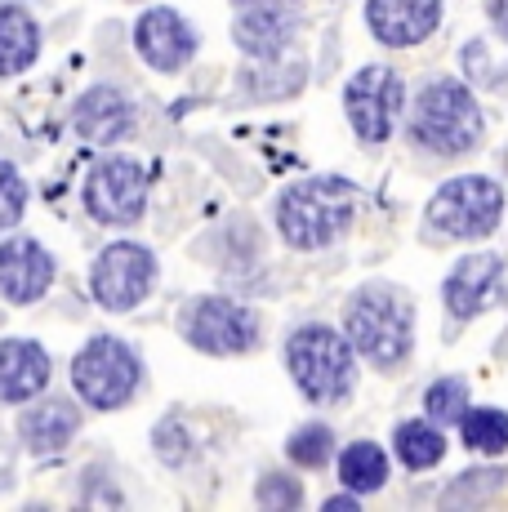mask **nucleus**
<instances>
[{
  "label": "nucleus",
  "mask_w": 508,
  "mask_h": 512,
  "mask_svg": "<svg viewBox=\"0 0 508 512\" xmlns=\"http://www.w3.org/2000/svg\"><path fill=\"white\" fill-rule=\"evenodd\" d=\"M344 334L353 352H361L366 361L397 366L410 357V343H415V308L397 285H361L348 299Z\"/></svg>",
  "instance_id": "f257e3e1"
},
{
  "label": "nucleus",
  "mask_w": 508,
  "mask_h": 512,
  "mask_svg": "<svg viewBox=\"0 0 508 512\" xmlns=\"http://www.w3.org/2000/svg\"><path fill=\"white\" fill-rule=\"evenodd\" d=\"M353 183L344 179H308L281 192L277 201V228L286 245L295 250H326L353 223Z\"/></svg>",
  "instance_id": "f03ea898"
},
{
  "label": "nucleus",
  "mask_w": 508,
  "mask_h": 512,
  "mask_svg": "<svg viewBox=\"0 0 508 512\" xmlns=\"http://www.w3.org/2000/svg\"><path fill=\"white\" fill-rule=\"evenodd\" d=\"M482 130H486V121H482L477 98L468 94V85L451 81V76L424 85V94L415 98L410 139L424 147V152L442 156V161H455V156L473 152V147L482 143Z\"/></svg>",
  "instance_id": "7ed1b4c3"
},
{
  "label": "nucleus",
  "mask_w": 508,
  "mask_h": 512,
  "mask_svg": "<svg viewBox=\"0 0 508 512\" xmlns=\"http://www.w3.org/2000/svg\"><path fill=\"white\" fill-rule=\"evenodd\" d=\"M286 366L295 374L299 392L317 406H335L353 392L357 379V361H353V343L348 334L308 321L286 339Z\"/></svg>",
  "instance_id": "20e7f679"
},
{
  "label": "nucleus",
  "mask_w": 508,
  "mask_h": 512,
  "mask_svg": "<svg viewBox=\"0 0 508 512\" xmlns=\"http://www.w3.org/2000/svg\"><path fill=\"white\" fill-rule=\"evenodd\" d=\"M500 214H504L500 183L486 179V174H464V179L437 187V196L424 210V223L442 241H477V236H491L500 228Z\"/></svg>",
  "instance_id": "39448f33"
},
{
  "label": "nucleus",
  "mask_w": 508,
  "mask_h": 512,
  "mask_svg": "<svg viewBox=\"0 0 508 512\" xmlns=\"http://www.w3.org/2000/svg\"><path fill=\"white\" fill-rule=\"evenodd\" d=\"M139 379L143 366L134 357V348L112 339V334H94L72 357V388L94 410H121L139 392Z\"/></svg>",
  "instance_id": "423d86ee"
},
{
  "label": "nucleus",
  "mask_w": 508,
  "mask_h": 512,
  "mask_svg": "<svg viewBox=\"0 0 508 512\" xmlns=\"http://www.w3.org/2000/svg\"><path fill=\"white\" fill-rule=\"evenodd\" d=\"M183 339L205 357H241V352L259 348V317L241 308L237 299L205 294L183 312Z\"/></svg>",
  "instance_id": "0eeeda50"
},
{
  "label": "nucleus",
  "mask_w": 508,
  "mask_h": 512,
  "mask_svg": "<svg viewBox=\"0 0 508 512\" xmlns=\"http://www.w3.org/2000/svg\"><path fill=\"white\" fill-rule=\"evenodd\" d=\"M90 290L107 312H134L156 290V259L148 245L139 241H116L94 259Z\"/></svg>",
  "instance_id": "6e6552de"
},
{
  "label": "nucleus",
  "mask_w": 508,
  "mask_h": 512,
  "mask_svg": "<svg viewBox=\"0 0 508 512\" xmlns=\"http://www.w3.org/2000/svg\"><path fill=\"white\" fill-rule=\"evenodd\" d=\"M85 210L90 219L112 223V228H130L148 210V174L130 156H107L85 179Z\"/></svg>",
  "instance_id": "1a4fd4ad"
},
{
  "label": "nucleus",
  "mask_w": 508,
  "mask_h": 512,
  "mask_svg": "<svg viewBox=\"0 0 508 512\" xmlns=\"http://www.w3.org/2000/svg\"><path fill=\"white\" fill-rule=\"evenodd\" d=\"M402 103H406L402 76L384 63L361 67L344 90L348 121H353V134L361 143H384L388 134H393L397 116H402Z\"/></svg>",
  "instance_id": "9d476101"
},
{
  "label": "nucleus",
  "mask_w": 508,
  "mask_h": 512,
  "mask_svg": "<svg viewBox=\"0 0 508 512\" xmlns=\"http://www.w3.org/2000/svg\"><path fill=\"white\" fill-rule=\"evenodd\" d=\"M134 49H139V58L152 72H179L197 54V32H192V23L179 9L152 5L134 23Z\"/></svg>",
  "instance_id": "9b49d317"
},
{
  "label": "nucleus",
  "mask_w": 508,
  "mask_h": 512,
  "mask_svg": "<svg viewBox=\"0 0 508 512\" xmlns=\"http://www.w3.org/2000/svg\"><path fill=\"white\" fill-rule=\"evenodd\" d=\"M54 285V254L32 236L0 241V294L18 308L36 303Z\"/></svg>",
  "instance_id": "f8f14e48"
},
{
  "label": "nucleus",
  "mask_w": 508,
  "mask_h": 512,
  "mask_svg": "<svg viewBox=\"0 0 508 512\" xmlns=\"http://www.w3.org/2000/svg\"><path fill=\"white\" fill-rule=\"evenodd\" d=\"M442 23V0H366V27L379 45H419Z\"/></svg>",
  "instance_id": "ddd939ff"
},
{
  "label": "nucleus",
  "mask_w": 508,
  "mask_h": 512,
  "mask_svg": "<svg viewBox=\"0 0 508 512\" xmlns=\"http://www.w3.org/2000/svg\"><path fill=\"white\" fill-rule=\"evenodd\" d=\"M500 281H504L500 254H468V259H459L451 268V277H446V290H442L446 312H451L455 321H473L477 312H486L495 303Z\"/></svg>",
  "instance_id": "4468645a"
},
{
  "label": "nucleus",
  "mask_w": 508,
  "mask_h": 512,
  "mask_svg": "<svg viewBox=\"0 0 508 512\" xmlns=\"http://www.w3.org/2000/svg\"><path fill=\"white\" fill-rule=\"evenodd\" d=\"M72 125L81 139L90 143H121L134 134V103L125 98L116 85H94L76 98V112H72Z\"/></svg>",
  "instance_id": "2eb2a0df"
},
{
  "label": "nucleus",
  "mask_w": 508,
  "mask_h": 512,
  "mask_svg": "<svg viewBox=\"0 0 508 512\" xmlns=\"http://www.w3.org/2000/svg\"><path fill=\"white\" fill-rule=\"evenodd\" d=\"M50 388V352L32 339H0V401L23 406Z\"/></svg>",
  "instance_id": "dca6fc26"
},
{
  "label": "nucleus",
  "mask_w": 508,
  "mask_h": 512,
  "mask_svg": "<svg viewBox=\"0 0 508 512\" xmlns=\"http://www.w3.org/2000/svg\"><path fill=\"white\" fill-rule=\"evenodd\" d=\"M232 36H237V45L250 58H277L299 36V9H286V5L241 9L237 23H232Z\"/></svg>",
  "instance_id": "f3484780"
},
{
  "label": "nucleus",
  "mask_w": 508,
  "mask_h": 512,
  "mask_svg": "<svg viewBox=\"0 0 508 512\" xmlns=\"http://www.w3.org/2000/svg\"><path fill=\"white\" fill-rule=\"evenodd\" d=\"M76 432H81V410L67 397H45L41 406H32L18 419V437L27 441L32 455H58Z\"/></svg>",
  "instance_id": "a211bd4d"
},
{
  "label": "nucleus",
  "mask_w": 508,
  "mask_h": 512,
  "mask_svg": "<svg viewBox=\"0 0 508 512\" xmlns=\"http://www.w3.org/2000/svg\"><path fill=\"white\" fill-rule=\"evenodd\" d=\"M41 54V27L23 5H0V76H18Z\"/></svg>",
  "instance_id": "6ab92c4d"
},
{
  "label": "nucleus",
  "mask_w": 508,
  "mask_h": 512,
  "mask_svg": "<svg viewBox=\"0 0 508 512\" xmlns=\"http://www.w3.org/2000/svg\"><path fill=\"white\" fill-rule=\"evenodd\" d=\"M308 81V63L304 58H254V63L241 72V98H286L299 94Z\"/></svg>",
  "instance_id": "aec40b11"
},
{
  "label": "nucleus",
  "mask_w": 508,
  "mask_h": 512,
  "mask_svg": "<svg viewBox=\"0 0 508 512\" xmlns=\"http://www.w3.org/2000/svg\"><path fill=\"white\" fill-rule=\"evenodd\" d=\"M393 450H397V459H402L406 468H415V472L442 464V455H446L442 423H433V419H406V423H397Z\"/></svg>",
  "instance_id": "412c9836"
},
{
  "label": "nucleus",
  "mask_w": 508,
  "mask_h": 512,
  "mask_svg": "<svg viewBox=\"0 0 508 512\" xmlns=\"http://www.w3.org/2000/svg\"><path fill=\"white\" fill-rule=\"evenodd\" d=\"M339 481H344L353 495H375L388 481V459L375 441H353V446L339 455Z\"/></svg>",
  "instance_id": "4be33fe9"
},
{
  "label": "nucleus",
  "mask_w": 508,
  "mask_h": 512,
  "mask_svg": "<svg viewBox=\"0 0 508 512\" xmlns=\"http://www.w3.org/2000/svg\"><path fill=\"white\" fill-rule=\"evenodd\" d=\"M459 432H464V446L468 450H482V455H504V450H508V415H504V410H491V406L464 410Z\"/></svg>",
  "instance_id": "5701e85b"
},
{
  "label": "nucleus",
  "mask_w": 508,
  "mask_h": 512,
  "mask_svg": "<svg viewBox=\"0 0 508 512\" xmlns=\"http://www.w3.org/2000/svg\"><path fill=\"white\" fill-rule=\"evenodd\" d=\"M504 477H508L504 468H468V472H459L451 486H446L442 508H477V504H486V499H495L504 490Z\"/></svg>",
  "instance_id": "b1692460"
},
{
  "label": "nucleus",
  "mask_w": 508,
  "mask_h": 512,
  "mask_svg": "<svg viewBox=\"0 0 508 512\" xmlns=\"http://www.w3.org/2000/svg\"><path fill=\"white\" fill-rule=\"evenodd\" d=\"M286 455H290V464H299V468H326V459L335 455V432H330L326 423H304L299 432H290Z\"/></svg>",
  "instance_id": "393cba45"
},
{
  "label": "nucleus",
  "mask_w": 508,
  "mask_h": 512,
  "mask_svg": "<svg viewBox=\"0 0 508 512\" xmlns=\"http://www.w3.org/2000/svg\"><path fill=\"white\" fill-rule=\"evenodd\" d=\"M424 410L433 423H459L468 410V383L464 379H437L424 392Z\"/></svg>",
  "instance_id": "a878e982"
},
{
  "label": "nucleus",
  "mask_w": 508,
  "mask_h": 512,
  "mask_svg": "<svg viewBox=\"0 0 508 512\" xmlns=\"http://www.w3.org/2000/svg\"><path fill=\"white\" fill-rule=\"evenodd\" d=\"M23 210H27V183H23V174H18L9 161H0V232L18 228Z\"/></svg>",
  "instance_id": "bb28decb"
},
{
  "label": "nucleus",
  "mask_w": 508,
  "mask_h": 512,
  "mask_svg": "<svg viewBox=\"0 0 508 512\" xmlns=\"http://www.w3.org/2000/svg\"><path fill=\"white\" fill-rule=\"evenodd\" d=\"M254 499H259V508H268V512H290V508L304 504V486H299L295 477L268 472V477L259 481V490H254Z\"/></svg>",
  "instance_id": "cd10ccee"
},
{
  "label": "nucleus",
  "mask_w": 508,
  "mask_h": 512,
  "mask_svg": "<svg viewBox=\"0 0 508 512\" xmlns=\"http://www.w3.org/2000/svg\"><path fill=\"white\" fill-rule=\"evenodd\" d=\"M183 437V428L179 423H161V428H156V450H161V459L165 464H183V459H188V450H179L174 446V441Z\"/></svg>",
  "instance_id": "c85d7f7f"
},
{
  "label": "nucleus",
  "mask_w": 508,
  "mask_h": 512,
  "mask_svg": "<svg viewBox=\"0 0 508 512\" xmlns=\"http://www.w3.org/2000/svg\"><path fill=\"white\" fill-rule=\"evenodd\" d=\"M486 14H491V27H495V32H500L504 41H508V0H491V5H486Z\"/></svg>",
  "instance_id": "c756f323"
},
{
  "label": "nucleus",
  "mask_w": 508,
  "mask_h": 512,
  "mask_svg": "<svg viewBox=\"0 0 508 512\" xmlns=\"http://www.w3.org/2000/svg\"><path fill=\"white\" fill-rule=\"evenodd\" d=\"M357 508V495H335L326 499V512H353Z\"/></svg>",
  "instance_id": "7c9ffc66"
},
{
  "label": "nucleus",
  "mask_w": 508,
  "mask_h": 512,
  "mask_svg": "<svg viewBox=\"0 0 508 512\" xmlns=\"http://www.w3.org/2000/svg\"><path fill=\"white\" fill-rule=\"evenodd\" d=\"M241 9H259V5H286V9H299V0H237Z\"/></svg>",
  "instance_id": "2f4dec72"
}]
</instances>
